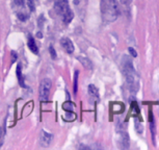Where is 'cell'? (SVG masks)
<instances>
[{
  "instance_id": "obj_21",
  "label": "cell",
  "mask_w": 159,
  "mask_h": 150,
  "mask_svg": "<svg viewBox=\"0 0 159 150\" xmlns=\"http://www.w3.org/2000/svg\"><path fill=\"white\" fill-rule=\"evenodd\" d=\"M11 58H13V60H11V64H13V63H15L16 61H17V58H18V55H17V53L15 52V51H11Z\"/></svg>"
},
{
  "instance_id": "obj_12",
  "label": "cell",
  "mask_w": 159,
  "mask_h": 150,
  "mask_svg": "<svg viewBox=\"0 0 159 150\" xmlns=\"http://www.w3.org/2000/svg\"><path fill=\"white\" fill-rule=\"evenodd\" d=\"M88 93H90V95L93 96V97L98 98L99 97V91H98L97 87L95 84H90L88 86Z\"/></svg>"
},
{
  "instance_id": "obj_18",
  "label": "cell",
  "mask_w": 159,
  "mask_h": 150,
  "mask_svg": "<svg viewBox=\"0 0 159 150\" xmlns=\"http://www.w3.org/2000/svg\"><path fill=\"white\" fill-rule=\"evenodd\" d=\"M4 133L5 130L2 129V128H0V146L3 144V141H4Z\"/></svg>"
},
{
  "instance_id": "obj_24",
  "label": "cell",
  "mask_w": 159,
  "mask_h": 150,
  "mask_svg": "<svg viewBox=\"0 0 159 150\" xmlns=\"http://www.w3.org/2000/svg\"><path fill=\"white\" fill-rule=\"evenodd\" d=\"M74 3H75V4H77V3H79V0H75V1H74Z\"/></svg>"
},
{
  "instance_id": "obj_14",
  "label": "cell",
  "mask_w": 159,
  "mask_h": 150,
  "mask_svg": "<svg viewBox=\"0 0 159 150\" xmlns=\"http://www.w3.org/2000/svg\"><path fill=\"white\" fill-rule=\"evenodd\" d=\"M78 75H79V71H75V76H74V94H77L78 90Z\"/></svg>"
},
{
  "instance_id": "obj_17",
  "label": "cell",
  "mask_w": 159,
  "mask_h": 150,
  "mask_svg": "<svg viewBox=\"0 0 159 150\" xmlns=\"http://www.w3.org/2000/svg\"><path fill=\"white\" fill-rule=\"evenodd\" d=\"M49 51H50V55H51V58H52L53 60H56V58H57V54H56L55 49L53 48L52 46H50V48H49Z\"/></svg>"
},
{
  "instance_id": "obj_13",
  "label": "cell",
  "mask_w": 159,
  "mask_h": 150,
  "mask_svg": "<svg viewBox=\"0 0 159 150\" xmlns=\"http://www.w3.org/2000/svg\"><path fill=\"white\" fill-rule=\"evenodd\" d=\"M62 108H64V110H68V112H72L74 108V104L72 103L70 100H67V101L62 104Z\"/></svg>"
},
{
  "instance_id": "obj_2",
  "label": "cell",
  "mask_w": 159,
  "mask_h": 150,
  "mask_svg": "<svg viewBox=\"0 0 159 150\" xmlns=\"http://www.w3.org/2000/svg\"><path fill=\"white\" fill-rule=\"evenodd\" d=\"M101 12L105 21H115L119 15V4L117 0H102Z\"/></svg>"
},
{
  "instance_id": "obj_6",
  "label": "cell",
  "mask_w": 159,
  "mask_h": 150,
  "mask_svg": "<svg viewBox=\"0 0 159 150\" xmlns=\"http://www.w3.org/2000/svg\"><path fill=\"white\" fill-rule=\"evenodd\" d=\"M60 44L64 48V50L69 53V54H72L74 52V45L72 43V41L68 38H62V40H60Z\"/></svg>"
},
{
  "instance_id": "obj_22",
  "label": "cell",
  "mask_w": 159,
  "mask_h": 150,
  "mask_svg": "<svg viewBox=\"0 0 159 150\" xmlns=\"http://www.w3.org/2000/svg\"><path fill=\"white\" fill-rule=\"evenodd\" d=\"M43 23H44V16L41 15L40 18H39V26L42 27L43 26Z\"/></svg>"
},
{
  "instance_id": "obj_20",
  "label": "cell",
  "mask_w": 159,
  "mask_h": 150,
  "mask_svg": "<svg viewBox=\"0 0 159 150\" xmlns=\"http://www.w3.org/2000/svg\"><path fill=\"white\" fill-rule=\"evenodd\" d=\"M128 50H129V52H130V54L132 55L133 58H136V56H137V52L134 50V48H132V47H129Z\"/></svg>"
},
{
  "instance_id": "obj_11",
  "label": "cell",
  "mask_w": 159,
  "mask_h": 150,
  "mask_svg": "<svg viewBox=\"0 0 159 150\" xmlns=\"http://www.w3.org/2000/svg\"><path fill=\"white\" fill-rule=\"evenodd\" d=\"M77 60L79 61L80 63H81L82 65H83V67H85V68L90 69V70H92L93 69V64H92V62L90 60H88L87 58H82V56H78Z\"/></svg>"
},
{
  "instance_id": "obj_3",
  "label": "cell",
  "mask_w": 159,
  "mask_h": 150,
  "mask_svg": "<svg viewBox=\"0 0 159 150\" xmlns=\"http://www.w3.org/2000/svg\"><path fill=\"white\" fill-rule=\"evenodd\" d=\"M54 9L58 15L62 16L64 24H69L73 20L74 14L70 9L68 0H54Z\"/></svg>"
},
{
  "instance_id": "obj_23",
  "label": "cell",
  "mask_w": 159,
  "mask_h": 150,
  "mask_svg": "<svg viewBox=\"0 0 159 150\" xmlns=\"http://www.w3.org/2000/svg\"><path fill=\"white\" fill-rule=\"evenodd\" d=\"M15 3L18 5H23V0H15Z\"/></svg>"
},
{
  "instance_id": "obj_10",
  "label": "cell",
  "mask_w": 159,
  "mask_h": 150,
  "mask_svg": "<svg viewBox=\"0 0 159 150\" xmlns=\"http://www.w3.org/2000/svg\"><path fill=\"white\" fill-rule=\"evenodd\" d=\"M27 44H28V48L30 49V50L32 51L33 53L38 54V53H39V49H38V47H37V45H35L34 39H33V38L31 37L30 35H28V42H27Z\"/></svg>"
},
{
  "instance_id": "obj_15",
  "label": "cell",
  "mask_w": 159,
  "mask_h": 150,
  "mask_svg": "<svg viewBox=\"0 0 159 150\" xmlns=\"http://www.w3.org/2000/svg\"><path fill=\"white\" fill-rule=\"evenodd\" d=\"M135 129H136V131L139 133V135L143 133V125H141L140 122L136 119H135Z\"/></svg>"
},
{
  "instance_id": "obj_8",
  "label": "cell",
  "mask_w": 159,
  "mask_h": 150,
  "mask_svg": "<svg viewBox=\"0 0 159 150\" xmlns=\"http://www.w3.org/2000/svg\"><path fill=\"white\" fill-rule=\"evenodd\" d=\"M16 73H17V77H18V81H19V84H20L22 88H26V84H25L24 78H23V75H22V67H21V64H18Z\"/></svg>"
},
{
  "instance_id": "obj_4",
  "label": "cell",
  "mask_w": 159,
  "mask_h": 150,
  "mask_svg": "<svg viewBox=\"0 0 159 150\" xmlns=\"http://www.w3.org/2000/svg\"><path fill=\"white\" fill-rule=\"evenodd\" d=\"M52 86V81L49 78H44L41 82L40 86V100L42 102L48 101L49 94H50V89Z\"/></svg>"
},
{
  "instance_id": "obj_1",
  "label": "cell",
  "mask_w": 159,
  "mask_h": 150,
  "mask_svg": "<svg viewBox=\"0 0 159 150\" xmlns=\"http://www.w3.org/2000/svg\"><path fill=\"white\" fill-rule=\"evenodd\" d=\"M122 69H123V72L125 77H126L127 84L129 86V89L133 92L137 91L138 89V82H137L136 78V72L134 70V67L132 65V62L131 60L128 58V56H123V60H122Z\"/></svg>"
},
{
  "instance_id": "obj_7",
  "label": "cell",
  "mask_w": 159,
  "mask_h": 150,
  "mask_svg": "<svg viewBox=\"0 0 159 150\" xmlns=\"http://www.w3.org/2000/svg\"><path fill=\"white\" fill-rule=\"evenodd\" d=\"M149 120H150V129H151V133H152V139H153V143L155 144V136H156V126H155V120H154V116L152 114V110L149 112Z\"/></svg>"
},
{
  "instance_id": "obj_16",
  "label": "cell",
  "mask_w": 159,
  "mask_h": 150,
  "mask_svg": "<svg viewBox=\"0 0 159 150\" xmlns=\"http://www.w3.org/2000/svg\"><path fill=\"white\" fill-rule=\"evenodd\" d=\"M27 5H28V9L31 12H34L35 9V4H34V0H27Z\"/></svg>"
},
{
  "instance_id": "obj_19",
  "label": "cell",
  "mask_w": 159,
  "mask_h": 150,
  "mask_svg": "<svg viewBox=\"0 0 159 150\" xmlns=\"http://www.w3.org/2000/svg\"><path fill=\"white\" fill-rule=\"evenodd\" d=\"M18 18H19V20H21V21H26L27 19H28L27 15H25V14H23V13L18 14Z\"/></svg>"
},
{
  "instance_id": "obj_5",
  "label": "cell",
  "mask_w": 159,
  "mask_h": 150,
  "mask_svg": "<svg viewBox=\"0 0 159 150\" xmlns=\"http://www.w3.org/2000/svg\"><path fill=\"white\" fill-rule=\"evenodd\" d=\"M53 140V136L51 133H47L45 130H42L40 135V144L43 146V147H48L51 144Z\"/></svg>"
},
{
  "instance_id": "obj_9",
  "label": "cell",
  "mask_w": 159,
  "mask_h": 150,
  "mask_svg": "<svg viewBox=\"0 0 159 150\" xmlns=\"http://www.w3.org/2000/svg\"><path fill=\"white\" fill-rule=\"evenodd\" d=\"M120 135H121V143L123 144L122 148H124V149L129 148V137L127 133L125 130H122V131H120Z\"/></svg>"
}]
</instances>
